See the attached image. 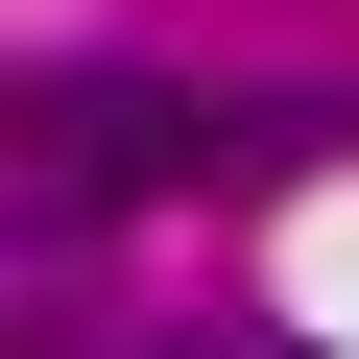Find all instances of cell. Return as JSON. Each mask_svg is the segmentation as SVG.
Segmentation results:
<instances>
[{"mask_svg": "<svg viewBox=\"0 0 359 359\" xmlns=\"http://www.w3.org/2000/svg\"><path fill=\"white\" fill-rule=\"evenodd\" d=\"M144 359H335V335H144Z\"/></svg>", "mask_w": 359, "mask_h": 359, "instance_id": "cell-1", "label": "cell"}]
</instances>
